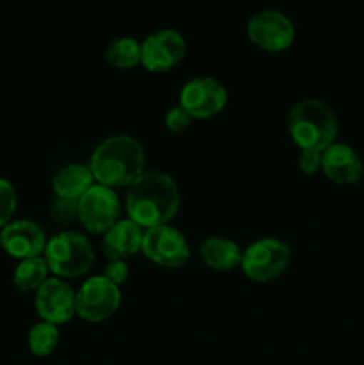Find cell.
Masks as SVG:
<instances>
[{
  "mask_svg": "<svg viewBox=\"0 0 364 365\" xmlns=\"http://www.w3.org/2000/svg\"><path fill=\"white\" fill-rule=\"evenodd\" d=\"M181 189L163 171H145L127 187L125 210L143 230L170 225L181 209Z\"/></svg>",
  "mask_w": 364,
  "mask_h": 365,
  "instance_id": "cell-1",
  "label": "cell"
},
{
  "mask_svg": "<svg viewBox=\"0 0 364 365\" xmlns=\"http://www.w3.org/2000/svg\"><path fill=\"white\" fill-rule=\"evenodd\" d=\"M96 184L111 189L128 187L138 177L145 173V148L136 138L116 134L103 139L88 163Z\"/></svg>",
  "mask_w": 364,
  "mask_h": 365,
  "instance_id": "cell-2",
  "label": "cell"
},
{
  "mask_svg": "<svg viewBox=\"0 0 364 365\" xmlns=\"http://www.w3.org/2000/svg\"><path fill=\"white\" fill-rule=\"evenodd\" d=\"M288 130L300 150L323 152L338 139V116L321 100L303 98L289 110Z\"/></svg>",
  "mask_w": 364,
  "mask_h": 365,
  "instance_id": "cell-3",
  "label": "cell"
},
{
  "mask_svg": "<svg viewBox=\"0 0 364 365\" xmlns=\"http://www.w3.org/2000/svg\"><path fill=\"white\" fill-rule=\"evenodd\" d=\"M43 259L56 278H79L95 264V248L86 235L61 230L46 241Z\"/></svg>",
  "mask_w": 364,
  "mask_h": 365,
  "instance_id": "cell-4",
  "label": "cell"
},
{
  "mask_svg": "<svg viewBox=\"0 0 364 365\" xmlns=\"http://www.w3.org/2000/svg\"><path fill=\"white\" fill-rule=\"evenodd\" d=\"M291 262V248L275 237H263L243 250L241 269L252 282H271L285 273Z\"/></svg>",
  "mask_w": 364,
  "mask_h": 365,
  "instance_id": "cell-5",
  "label": "cell"
},
{
  "mask_svg": "<svg viewBox=\"0 0 364 365\" xmlns=\"http://www.w3.org/2000/svg\"><path fill=\"white\" fill-rule=\"evenodd\" d=\"M141 252L150 262L164 269L182 267L191 257V248L186 235L170 225L145 230Z\"/></svg>",
  "mask_w": 364,
  "mask_h": 365,
  "instance_id": "cell-6",
  "label": "cell"
},
{
  "mask_svg": "<svg viewBox=\"0 0 364 365\" xmlns=\"http://www.w3.org/2000/svg\"><path fill=\"white\" fill-rule=\"evenodd\" d=\"M121 202L116 191L95 184L79 198L77 214L82 227L93 235H103L120 220Z\"/></svg>",
  "mask_w": 364,
  "mask_h": 365,
  "instance_id": "cell-7",
  "label": "cell"
},
{
  "mask_svg": "<svg viewBox=\"0 0 364 365\" xmlns=\"http://www.w3.org/2000/svg\"><path fill=\"white\" fill-rule=\"evenodd\" d=\"M77 316L88 323H102L118 312L121 305V291L103 274L93 277L81 285L75 296Z\"/></svg>",
  "mask_w": 364,
  "mask_h": 365,
  "instance_id": "cell-8",
  "label": "cell"
},
{
  "mask_svg": "<svg viewBox=\"0 0 364 365\" xmlns=\"http://www.w3.org/2000/svg\"><path fill=\"white\" fill-rule=\"evenodd\" d=\"M228 93L220 81L213 77L191 78L181 89L178 106L193 120H209L225 109Z\"/></svg>",
  "mask_w": 364,
  "mask_h": 365,
  "instance_id": "cell-9",
  "label": "cell"
},
{
  "mask_svg": "<svg viewBox=\"0 0 364 365\" xmlns=\"http://www.w3.org/2000/svg\"><path fill=\"white\" fill-rule=\"evenodd\" d=\"M248 39L264 52H282L295 41V25L278 11H261L246 24Z\"/></svg>",
  "mask_w": 364,
  "mask_h": 365,
  "instance_id": "cell-10",
  "label": "cell"
},
{
  "mask_svg": "<svg viewBox=\"0 0 364 365\" xmlns=\"http://www.w3.org/2000/svg\"><path fill=\"white\" fill-rule=\"evenodd\" d=\"M186 57V39L173 29H161L141 43V66L150 73H164Z\"/></svg>",
  "mask_w": 364,
  "mask_h": 365,
  "instance_id": "cell-11",
  "label": "cell"
},
{
  "mask_svg": "<svg viewBox=\"0 0 364 365\" xmlns=\"http://www.w3.org/2000/svg\"><path fill=\"white\" fill-rule=\"evenodd\" d=\"M77 291L63 278H49L41 287L36 291L34 307L38 316L46 323L56 327L68 323L77 316Z\"/></svg>",
  "mask_w": 364,
  "mask_h": 365,
  "instance_id": "cell-12",
  "label": "cell"
},
{
  "mask_svg": "<svg viewBox=\"0 0 364 365\" xmlns=\"http://www.w3.org/2000/svg\"><path fill=\"white\" fill-rule=\"evenodd\" d=\"M46 241L49 239L43 228L31 220L9 221L6 227L0 228V245L4 252L18 260L41 257Z\"/></svg>",
  "mask_w": 364,
  "mask_h": 365,
  "instance_id": "cell-13",
  "label": "cell"
},
{
  "mask_svg": "<svg viewBox=\"0 0 364 365\" xmlns=\"http://www.w3.org/2000/svg\"><path fill=\"white\" fill-rule=\"evenodd\" d=\"M321 171L338 185H353L363 177V160L352 146L334 143L321 152Z\"/></svg>",
  "mask_w": 364,
  "mask_h": 365,
  "instance_id": "cell-14",
  "label": "cell"
},
{
  "mask_svg": "<svg viewBox=\"0 0 364 365\" xmlns=\"http://www.w3.org/2000/svg\"><path fill=\"white\" fill-rule=\"evenodd\" d=\"M145 230L132 220H118L103 234L102 252L109 260H128L138 255L143 246Z\"/></svg>",
  "mask_w": 364,
  "mask_h": 365,
  "instance_id": "cell-15",
  "label": "cell"
},
{
  "mask_svg": "<svg viewBox=\"0 0 364 365\" xmlns=\"http://www.w3.org/2000/svg\"><path fill=\"white\" fill-rule=\"evenodd\" d=\"M95 184L96 182L88 164L71 163L56 171L52 178V191L59 198L79 200Z\"/></svg>",
  "mask_w": 364,
  "mask_h": 365,
  "instance_id": "cell-16",
  "label": "cell"
},
{
  "mask_svg": "<svg viewBox=\"0 0 364 365\" xmlns=\"http://www.w3.org/2000/svg\"><path fill=\"white\" fill-rule=\"evenodd\" d=\"M200 257L209 269L232 271L241 264L243 250L232 239L213 235L200 245Z\"/></svg>",
  "mask_w": 364,
  "mask_h": 365,
  "instance_id": "cell-17",
  "label": "cell"
},
{
  "mask_svg": "<svg viewBox=\"0 0 364 365\" xmlns=\"http://www.w3.org/2000/svg\"><path fill=\"white\" fill-rule=\"evenodd\" d=\"M49 266L43 257L20 260L13 273V284L21 292H36L49 280Z\"/></svg>",
  "mask_w": 364,
  "mask_h": 365,
  "instance_id": "cell-18",
  "label": "cell"
},
{
  "mask_svg": "<svg viewBox=\"0 0 364 365\" xmlns=\"http://www.w3.org/2000/svg\"><path fill=\"white\" fill-rule=\"evenodd\" d=\"M106 59L118 70H131L141 64V43L134 38H116L107 45Z\"/></svg>",
  "mask_w": 364,
  "mask_h": 365,
  "instance_id": "cell-19",
  "label": "cell"
},
{
  "mask_svg": "<svg viewBox=\"0 0 364 365\" xmlns=\"http://www.w3.org/2000/svg\"><path fill=\"white\" fill-rule=\"evenodd\" d=\"M59 328L52 323H46V321H39L34 327L31 328L27 335V344L31 349L32 355L39 356H49L56 351L57 344H59Z\"/></svg>",
  "mask_w": 364,
  "mask_h": 365,
  "instance_id": "cell-20",
  "label": "cell"
},
{
  "mask_svg": "<svg viewBox=\"0 0 364 365\" xmlns=\"http://www.w3.org/2000/svg\"><path fill=\"white\" fill-rule=\"evenodd\" d=\"M77 203L79 200H68V198H59V196H56V200L50 203V209H49L50 221L59 225V227L74 223L75 220H79Z\"/></svg>",
  "mask_w": 364,
  "mask_h": 365,
  "instance_id": "cell-21",
  "label": "cell"
},
{
  "mask_svg": "<svg viewBox=\"0 0 364 365\" xmlns=\"http://www.w3.org/2000/svg\"><path fill=\"white\" fill-rule=\"evenodd\" d=\"M18 207V196L13 184L0 177V228L6 227L14 216Z\"/></svg>",
  "mask_w": 364,
  "mask_h": 365,
  "instance_id": "cell-22",
  "label": "cell"
},
{
  "mask_svg": "<svg viewBox=\"0 0 364 365\" xmlns=\"http://www.w3.org/2000/svg\"><path fill=\"white\" fill-rule=\"evenodd\" d=\"M191 121L193 118L189 116L181 106L171 107V109L164 114V127H166V130L175 132V134H181V132L188 130Z\"/></svg>",
  "mask_w": 364,
  "mask_h": 365,
  "instance_id": "cell-23",
  "label": "cell"
},
{
  "mask_svg": "<svg viewBox=\"0 0 364 365\" xmlns=\"http://www.w3.org/2000/svg\"><path fill=\"white\" fill-rule=\"evenodd\" d=\"M128 264L127 260H109V264L103 269V277L109 282H113L114 285H123L128 278Z\"/></svg>",
  "mask_w": 364,
  "mask_h": 365,
  "instance_id": "cell-24",
  "label": "cell"
},
{
  "mask_svg": "<svg viewBox=\"0 0 364 365\" xmlns=\"http://www.w3.org/2000/svg\"><path fill=\"white\" fill-rule=\"evenodd\" d=\"M298 166L302 173L314 175L321 170V152L318 150H302L298 155Z\"/></svg>",
  "mask_w": 364,
  "mask_h": 365,
  "instance_id": "cell-25",
  "label": "cell"
}]
</instances>
